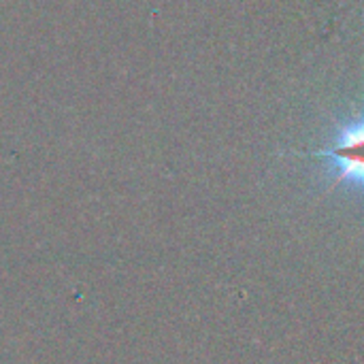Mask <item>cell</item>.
Here are the masks:
<instances>
[{"mask_svg": "<svg viewBox=\"0 0 364 364\" xmlns=\"http://www.w3.org/2000/svg\"><path fill=\"white\" fill-rule=\"evenodd\" d=\"M309 156L328 158L331 162H335L337 177L331 183V188H337L343 181H350L363 190L364 196V109L356 124H350L339 132L337 143L333 147L318 149Z\"/></svg>", "mask_w": 364, "mask_h": 364, "instance_id": "1", "label": "cell"}]
</instances>
